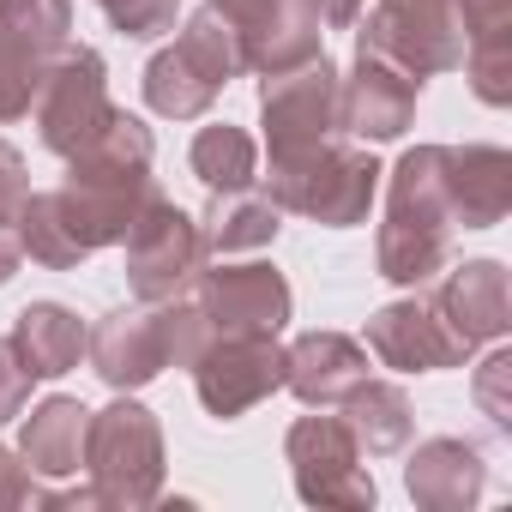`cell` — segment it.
<instances>
[{
    "mask_svg": "<svg viewBox=\"0 0 512 512\" xmlns=\"http://www.w3.org/2000/svg\"><path fill=\"white\" fill-rule=\"evenodd\" d=\"M79 440H85V410L73 398H49L31 428H25V458L37 470H73L79 464Z\"/></svg>",
    "mask_w": 512,
    "mask_h": 512,
    "instance_id": "cell-16",
    "label": "cell"
},
{
    "mask_svg": "<svg viewBox=\"0 0 512 512\" xmlns=\"http://www.w3.org/2000/svg\"><path fill=\"white\" fill-rule=\"evenodd\" d=\"M205 326H217L223 338H272L290 314V290L272 266H229V272H211L205 278Z\"/></svg>",
    "mask_w": 512,
    "mask_h": 512,
    "instance_id": "cell-7",
    "label": "cell"
},
{
    "mask_svg": "<svg viewBox=\"0 0 512 512\" xmlns=\"http://www.w3.org/2000/svg\"><path fill=\"white\" fill-rule=\"evenodd\" d=\"M440 320H446V332H452V344L458 350H470L476 338H494L500 326H506V278H500V266H464L446 290H440V308H434Z\"/></svg>",
    "mask_w": 512,
    "mask_h": 512,
    "instance_id": "cell-10",
    "label": "cell"
},
{
    "mask_svg": "<svg viewBox=\"0 0 512 512\" xmlns=\"http://www.w3.org/2000/svg\"><path fill=\"white\" fill-rule=\"evenodd\" d=\"M374 163L356 157V151H326V145H308L296 157H272V193L278 205L290 211H308L320 223H356L374 199Z\"/></svg>",
    "mask_w": 512,
    "mask_h": 512,
    "instance_id": "cell-2",
    "label": "cell"
},
{
    "mask_svg": "<svg viewBox=\"0 0 512 512\" xmlns=\"http://www.w3.org/2000/svg\"><path fill=\"white\" fill-rule=\"evenodd\" d=\"M97 7H103L121 31H133V37H157V31H169V19H175V0H97Z\"/></svg>",
    "mask_w": 512,
    "mask_h": 512,
    "instance_id": "cell-20",
    "label": "cell"
},
{
    "mask_svg": "<svg viewBox=\"0 0 512 512\" xmlns=\"http://www.w3.org/2000/svg\"><path fill=\"white\" fill-rule=\"evenodd\" d=\"M199 229L193 217H181L175 205H157L145 199V217H133L127 229V272H133V290L145 302H163L175 296V284L199 266Z\"/></svg>",
    "mask_w": 512,
    "mask_h": 512,
    "instance_id": "cell-4",
    "label": "cell"
},
{
    "mask_svg": "<svg viewBox=\"0 0 512 512\" xmlns=\"http://www.w3.org/2000/svg\"><path fill=\"white\" fill-rule=\"evenodd\" d=\"M193 169H199L205 187L235 193V187H247V175H253V139H247L241 127H205V133L193 139Z\"/></svg>",
    "mask_w": 512,
    "mask_h": 512,
    "instance_id": "cell-17",
    "label": "cell"
},
{
    "mask_svg": "<svg viewBox=\"0 0 512 512\" xmlns=\"http://www.w3.org/2000/svg\"><path fill=\"white\" fill-rule=\"evenodd\" d=\"M290 458H296V464H320V458H326L332 470H350V464H356L350 434H344L338 422H314V416L290 434ZM302 482H308V488H302L308 500H332V482H320L314 470H302Z\"/></svg>",
    "mask_w": 512,
    "mask_h": 512,
    "instance_id": "cell-19",
    "label": "cell"
},
{
    "mask_svg": "<svg viewBox=\"0 0 512 512\" xmlns=\"http://www.w3.org/2000/svg\"><path fill=\"white\" fill-rule=\"evenodd\" d=\"M85 434H91V464L103 470V476H115V470H139L145 482L157 476V428H151V416L139 410V404H115V410H103L97 422H85Z\"/></svg>",
    "mask_w": 512,
    "mask_h": 512,
    "instance_id": "cell-14",
    "label": "cell"
},
{
    "mask_svg": "<svg viewBox=\"0 0 512 512\" xmlns=\"http://www.w3.org/2000/svg\"><path fill=\"white\" fill-rule=\"evenodd\" d=\"M25 386H31V368L19 362L13 338H0V422H7V416H19V404H25Z\"/></svg>",
    "mask_w": 512,
    "mask_h": 512,
    "instance_id": "cell-21",
    "label": "cell"
},
{
    "mask_svg": "<svg viewBox=\"0 0 512 512\" xmlns=\"http://www.w3.org/2000/svg\"><path fill=\"white\" fill-rule=\"evenodd\" d=\"M302 7H308V13H320L326 25H344V19H356L362 0H302Z\"/></svg>",
    "mask_w": 512,
    "mask_h": 512,
    "instance_id": "cell-24",
    "label": "cell"
},
{
    "mask_svg": "<svg viewBox=\"0 0 512 512\" xmlns=\"http://www.w3.org/2000/svg\"><path fill=\"white\" fill-rule=\"evenodd\" d=\"M7 211H25V163L13 145H0V217Z\"/></svg>",
    "mask_w": 512,
    "mask_h": 512,
    "instance_id": "cell-22",
    "label": "cell"
},
{
    "mask_svg": "<svg viewBox=\"0 0 512 512\" xmlns=\"http://www.w3.org/2000/svg\"><path fill=\"white\" fill-rule=\"evenodd\" d=\"M199 326L205 314H115L97 338H91V356H97V374L109 386H139L151 380L169 356L175 362H193L205 344H199Z\"/></svg>",
    "mask_w": 512,
    "mask_h": 512,
    "instance_id": "cell-3",
    "label": "cell"
},
{
    "mask_svg": "<svg viewBox=\"0 0 512 512\" xmlns=\"http://www.w3.org/2000/svg\"><path fill=\"white\" fill-rule=\"evenodd\" d=\"M272 235H278V205H266V199H229V205L211 211V229L199 241L217 247V253H241V247H266Z\"/></svg>",
    "mask_w": 512,
    "mask_h": 512,
    "instance_id": "cell-18",
    "label": "cell"
},
{
    "mask_svg": "<svg viewBox=\"0 0 512 512\" xmlns=\"http://www.w3.org/2000/svg\"><path fill=\"white\" fill-rule=\"evenodd\" d=\"M19 253H25V241H19V229H7V217H0V284L13 278V266H19Z\"/></svg>",
    "mask_w": 512,
    "mask_h": 512,
    "instance_id": "cell-23",
    "label": "cell"
},
{
    "mask_svg": "<svg viewBox=\"0 0 512 512\" xmlns=\"http://www.w3.org/2000/svg\"><path fill=\"white\" fill-rule=\"evenodd\" d=\"M43 97H37V121H43V139L73 157L103 121H109V103H103V61L97 55H67L55 73L37 79Z\"/></svg>",
    "mask_w": 512,
    "mask_h": 512,
    "instance_id": "cell-6",
    "label": "cell"
},
{
    "mask_svg": "<svg viewBox=\"0 0 512 512\" xmlns=\"http://www.w3.org/2000/svg\"><path fill=\"white\" fill-rule=\"evenodd\" d=\"M290 386L308 398V404H332V398H344V392H356L362 386V350L350 344V338H302L296 350H290Z\"/></svg>",
    "mask_w": 512,
    "mask_h": 512,
    "instance_id": "cell-13",
    "label": "cell"
},
{
    "mask_svg": "<svg viewBox=\"0 0 512 512\" xmlns=\"http://www.w3.org/2000/svg\"><path fill=\"white\" fill-rule=\"evenodd\" d=\"M241 67H247V61H241V31H235V19L217 13V7H205V13L187 25V37H181L169 55L151 61L145 97H151L163 115H199V109L217 97V85H229V73H241Z\"/></svg>",
    "mask_w": 512,
    "mask_h": 512,
    "instance_id": "cell-1",
    "label": "cell"
},
{
    "mask_svg": "<svg viewBox=\"0 0 512 512\" xmlns=\"http://www.w3.org/2000/svg\"><path fill=\"white\" fill-rule=\"evenodd\" d=\"M338 121V85L326 61L290 67L266 79V133H272V157H296L308 145L326 139V127Z\"/></svg>",
    "mask_w": 512,
    "mask_h": 512,
    "instance_id": "cell-5",
    "label": "cell"
},
{
    "mask_svg": "<svg viewBox=\"0 0 512 512\" xmlns=\"http://www.w3.org/2000/svg\"><path fill=\"white\" fill-rule=\"evenodd\" d=\"M13 350H19V362L31 368V380H37V374H67V368L79 362V350H85V326H79L67 308L37 302V308L19 314Z\"/></svg>",
    "mask_w": 512,
    "mask_h": 512,
    "instance_id": "cell-15",
    "label": "cell"
},
{
    "mask_svg": "<svg viewBox=\"0 0 512 512\" xmlns=\"http://www.w3.org/2000/svg\"><path fill=\"white\" fill-rule=\"evenodd\" d=\"M446 169L452 175H440V187H446L452 223L482 229V223H494L506 211L512 187H506V157L500 151H446Z\"/></svg>",
    "mask_w": 512,
    "mask_h": 512,
    "instance_id": "cell-11",
    "label": "cell"
},
{
    "mask_svg": "<svg viewBox=\"0 0 512 512\" xmlns=\"http://www.w3.org/2000/svg\"><path fill=\"white\" fill-rule=\"evenodd\" d=\"M368 338H374V350H380L392 368H440V362L458 356L446 320H440L434 308H416V302H410V308H386Z\"/></svg>",
    "mask_w": 512,
    "mask_h": 512,
    "instance_id": "cell-12",
    "label": "cell"
},
{
    "mask_svg": "<svg viewBox=\"0 0 512 512\" xmlns=\"http://www.w3.org/2000/svg\"><path fill=\"white\" fill-rule=\"evenodd\" d=\"M416 85L422 79H410L404 67H386L380 55H362L350 91L338 97V115H344V127H356L368 139H392V133H404V121L416 109Z\"/></svg>",
    "mask_w": 512,
    "mask_h": 512,
    "instance_id": "cell-9",
    "label": "cell"
},
{
    "mask_svg": "<svg viewBox=\"0 0 512 512\" xmlns=\"http://www.w3.org/2000/svg\"><path fill=\"white\" fill-rule=\"evenodd\" d=\"M199 362V398L217 410V416H235V410H247L253 398H266L284 374V356L272 350V338H253V332H241V338H223V344H211V350H199L193 356Z\"/></svg>",
    "mask_w": 512,
    "mask_h": 512,
    "instance_id": "cell-8",
    "label": "cell"
}]
</instances>
